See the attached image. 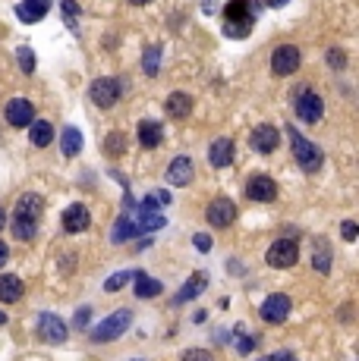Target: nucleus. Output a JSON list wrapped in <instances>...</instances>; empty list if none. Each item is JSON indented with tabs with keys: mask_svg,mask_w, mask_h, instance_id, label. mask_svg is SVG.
Instances as JSON below:
<instances>
[{
	"mask_svg": "<svg viewBox=\"0 0 359 361\" xmlns=\"http://www.w3.org/2000/svg\"><path fill=\"white\" fill-rule=\"evenodd\" d=\"M3 324H7V314H3V311H0V327H3Z\"/></svg>",
	"mask_w": 359,
	"mask_h": 361,
	"instance_id": "nucleus-45",
	"label": "nucleus"
},
{
	"mask_svg": "<svg viewBox=\"0 0 359 361\" xmlns=\"http://www.w3.org/2000/svg\"><path fill=\"white\" fill-rule=\"evenodd\" d=\"M193 242H195V248H199V251H211V245H215V242H211V236H205V233H195Z\"/></svg>",
	"mask_w": 359,
	"mask_h": 361,
	"instance_id": "nucleus-38",
	"label": "nucleus"
},
{
	"mask_svg": "<svg viewBox=\"0 0 359 361\" xmlns=\"http://www.w3.org/2000/svg\"><path fill=\"white\" fill-rule=\"evenodd\" d=\"M265 3H268V7H274V10H281V7H287L290 0H265Z\"/></svg>",
	"mask_w": 359,
	"mask_h": 361,
	"instance_id": "nucleus-42",
	"label": "nucleus"
},
{
	"mask_svg": "<svg viewBox=\"0 0 359 361\" xmlns=\"http://www.w3.org/2000/svg\"><path fill=\"white\" fill-rule=\"evenodd\" d=\"M183 361H211V355L205 349H189V352H183Z\"/></svg>",
	"mask_w": 359,
	"mask_h": 361,
	"instance_id": "nucleus-36",
	"label": "nucleus"
},
{
	"mask_svg": "<svg viewBox=\"0 0 359 361\" xmlns=\"http://www.w3.org/2000/svg\"><path fill=\"white\" fill-rule=\"evenodd\" d=\"M54 0H23L19 7H16V16L23 19V23H38V19H45L47 10H51Z\"/></svg>",
	"mask_w": 359,
	"mask_h": 361,
	"instance_id": "nucleus-18",
	"label": "nucleus"
},
{
	"mask_svg": "<svg viewBox=\"0 0 359 361\" xmlns=\"http://www.w3.org/2000/svg\"><path fill=\"white\" fill-rule=\"evenodd\" d=\"M3 117H7V123L16 126V129H29L32 119H35V107H32V101H25V97H13V101H7V107H3Z\"/></svg>",
	"mask_w": 359,
	"mask_h": 361,
	"instance_id": "nucleus-9",
	"label": "nucleus"
},
{
	"mask_svg": "<svg viewBox=\"0 0 359 361\" xmlns=\"http://www.w3.org/2000/svg\"><path fill=\"white\" fill-rule=\"evenodd\" d=\"M133 280H135V295H139V299H155V295L164 289L161 280H155V277H149V273H142V270H135Z\"/></svg>",
	"mask_w": 359,
	"mask_h": 361,
	"instance_id": "nucleus-24",
	"label": "nucleus"
},
{
	"mask_svg": "<svg viewBox=\"0 0 359 361\" xmlns=\"http://www.w3.org/2000/svg\"><path fill=\"white\" fill-rule=\"evenodd\" d=\"M233 157H237V148H233V141H230V139H217V141H211V148H208V161H211V167L224 170V167H230V163H233Z\"/></svg>",
	"mask_w": 359,
	"mask_h": 361,
	"instance_id": "nucleus-16",
	"label": "nucleus"
},
{
	"mask_svg": "<svg viewBox=\"0 0 359 361\" xmlns=\"http://www.w3.org/2000/svg\"><path fill=\"white\" fill-rule=\"evenodd\" d=\"M129 220L135 223V229H139V233H151V229H161V226H164V223H167V217L161 214L157 207L142 205V207H139V211H135L133 217H129Z\"/></svg>",
	"mask_w": 359,
	"mask_h": 361,
	"instance_id": "nucleus-13",
	"label": "nucleus"
},
{
	"mask_svg": "<svg viewBox=\"0 0 359 361\" xmlns=\"http://www.w3.org/2000/svg\"><path fill=\"white\" fill-rule=\"evenodd\" d=\"M299 261V245L293 239H277L271 242L268 248V264L277 267V270H284V267H293Z\"/></svg>",
	"mask_w": 359,
	"mask_h": 361,
	"instance_id": "nucleus-5",
	"label": "nucleus"
},
{
	"mask_svg": "<svg viewBox=\"0 0 359 361\" xmlns=\"http://www.w3.org/2000/svg\"><path fill=\"white\" fill-rule=\"evenodd\" d=\"M205 217H208L211 226L227 229V226H233V220H237V205H233L230 198H215L208 205V211H205Z\"/></svg>",
	"mask_w": 359,
	"mask_h": 361,
	"instance_id": "nucleus-10",
	"label": "nucleus"
},
{
	"mask_svg": "<svg viewBox=\"0 0 359 361\" xmlns=\"http://www.w3.org/2000/svg\"><path fill=\"white\" fill-rule=\"evenodd\" d=\"M133 280V270H123V273H113L111 280L105 283V292H117V289H123L127 283Z\"/></svg>",
	"mask_w": 359,
	"mask_h": 361,
	"instance_id": "nucleus-32",
	"label": "nucleus"
},
{
	"mask_svg": "<svg viewBox=\"0 0 359 361\" xmlns=\"http://www.w3.org/2000/svg\"><path fill=\"white\" fill-rule=\"evenodd\" d=\"M123 151H127V135H123V132H111V135H107V139H105V154L107 157H120Z\"/></svg>",
	"mask_w": 359,
	"mask_h": 361,
	"instance_id": "nucleus-28",
	"label": "nucleus"
},
{
	"mask_svg": "<svg viewBox=\"0 0 359 361\" xmlns=\"http://www.w3.org/2000/svg\"><path fill=\"white\" fill-rule=\"evenodd\" d=\"M237 349H239L243 355L252 352V349H255V339H252V336H243V333H237Z\"/></svg>",
	"mask_w": 359,
	"mask_h": 361,
	"instance_id": "nucleus-37",
	"label": "nucleus"
},
{
	"mask_svg": "<svg viewBox=\"0 0 359 361\" xmlns=\"http://www.w3.org/2000/svg\"><path fill=\"white\" fill-rule=\"evenodd\" d=\"M287 135L293 139V157H296L299 167L306 170V173H315V170L322 167V163H325V154L318 151V145H315V141L303 139V135H299L296 129H293V126L287 129Z\"/></svg>",
	"mask_w": 359,
	"mask_h": 361,
	"instance_id": "nucleus-3",
	"label": "nucleus"
},
{
	"mask_svg": "<svg viewBox=\"0 0 359 361\" xmlns=\"http://www.w3.org/2000/svg\"><path fill=\"white\" fill-rule=\"evenodd\" d=\"M315 270H318V273L331 270V251H328V242H325V239L315 242Z\"/></svg>",
	"mask_w": 359,
	"mask_h": 361,
	"instance_id": "nucleus-29",
	"label": "nucleus"
},
{
	"mask_svg": "<svg viewBox=\"0 0 359 361\" xmlns=\"http://www.w3.org/2000/svg\"><path fill=\"white\" fill-rule=\"evenodd\" d=\"M259 361H296V355H290V352H274V355H265V358H259Z\"/></svg>",
	"mask_w": 359,
	"mask_h": 361,
	"instance_id": "nucleus-40",
	"label": "nucleus"
},
{
	"mask_svg": "<svg viewBox=\"0 0 359 361\" xmlns=\"http://www.w3.org/2000/svg\"><path fill=\"white\" fill-rule=\"evenodd\" d=\"M322 113H325L322 97L315 95V91H309V89H299V95H296V117L303 119V123H318Z\"/></svg>",
	"mask_w": 359,
	"mask_h": 361,
	"instance_id": "nucleus-7",
	"label": "nucleus"
},
{
	"mask_svg": "<svg viewBox=\"0 0 359 361\" xmlns=\"http://www.w3.org/2000/svg\"><path fill=\"white\" fill-rule=\"evenodd\" d=\"M328 63H331L334 69H344V67H347L344 51H337V47H331V51H328Z\"/></svg>",
	"mask_w": 359,
	"mask_h": 361,
	"instance_id": "nucleus-35",
	"label": "nucleus"
},
{
	"mask_svg": "<svg viewBox=\"0 0 359 361\" xmlns=\"http://www.w3.org/2000/svg\"><path fill=\"white\" fill-rule=\"evenodd\" d=\"M7 226V211H3V207H0V229Z\"/></svg>",
	"mask_w": 359,
	"mask_h": 361,
	"instance_id": "nucleus-43",
	"label": "nucleus"
},
{
	"mask_svg": "<svg viewBox=\"0 0 359 361\" xmlns=\"http://www.w3.org/2000/svg\"><path fill=\"white\" fill-rule=\"evenodd\" d=\"M340 236H344L347 242H353V239H356V223H353V220H347L344 226H340Z\"/></svg>",
	"mask_w": 359,
	"mask_h": 361,
	"instance_id": "nucleus-39",
	"label": "nucleus"
},
{
	"mask_svg": "<svg viewBox=\"0 0 359 361\" xmlns=\"http://www.w3.org/2000/svg\"><path fill=\"white\" fill-rule=\"evenodd\" d=\"M167 179L173 185H189L193 183V161L189 157H173L171 167H167Z\"/></svg>",
	"mask_w": 359,
	"mask_h": 361,
	"instance_id": "nucleus-20",
	"label": "nucleus"
},
{
	"mask_svg": "<svg viewBox=\"0 0 359 361\" xmlns=\"http://www.w3.org/2000/svg\"><path fill=\"white\" fill-rule=\"evenodd\" d=\"M89 223H91V217H89V207L85 205H69L67 211H63V229L67 233H85L89 229Z\"/></svg>",
	"mask_w": 359,
	"mask_h": 361,
	"instance_id": "nucleus-14",
	"label": "nucleus"
},
{
	"mask_svg": "<svg viewBox=\"0 0 359 361\" xmlns=\"http://www.w3.org/2000/svg\"><path fill=\"white\" fill-rule=\"evenodd\" d=\"M142 69L145 75H157V69H161V47H145V57H142Z\"/></svg>",
	"mask_w": 359,
	"mask_h": 361,
	"instance_id": "nucleus-30",
	"label": "nucleus"
},
{
	"mask_svg": "<svg viewBox=\"0 0 359 361\" xmlns=\"http://www.w3.org/2000/svg\"><path fill=\"white\" fill-rule=\"evenodd\" d=\"M60 148H63V154L67 157H76L83 151V129H76V126H67L63 132H60Z\"/></svg>",
	"mask_w": 359,
	"mask_h": 361,
	"instance_id": "nucleus-25",
	"label": "nucleus"
},
{
	"mask_svg": "<svg viewBox=\"0 0 359 361\" xmlns=\"http://www.w3.org/2000/svg\"><path fill=\"white\" fill-rule=\"evenodd\" d=\"M133 236H139V229H135V223L129 220V214L117 217V226H113V233H111L113 242H127V239H133Z\"/></svg>",
	"mask_w": 359,
	"mask_h": 361,
	"instance_id": "nucleus-27",
	"label": "nucleus"
},
{
	"mask_svg": "<svg viewBox=\"0 0 359 361\" xmlns=\"http://www.w3.org/2000/svg\"><path fill=\"white\" fill-rule=\"evenodd\" d=\"M7 258H10V248H7V242H0V267L7 264Z\"/></svg>",
	"mask_w": 359,
	"mask_h": 361,
	"instance_id": "nucleus-41",
	"label": "nucleus"
},
{
	"mask_svg": "<svg viewBox=\"0 0 359 361\" xmlns=\"http://www.w3.org/2000/svg\"><path fill=\"white\" fill-rule=\"evenodd\" d=\"M246 195L252 201H274L277 198V183L271 176H252L246 183Z\"/></svg>",
	"mask_w": 359,
	"mask_h": 361,
	"instance_id": "nucleus-15",
	"label": "nucleus"
},
{
	"mask_svg": "<svg viewBox=\"0 0 359 361\" xmlns=\"http://www.w3.org/2000/svg\"><path fill=\"white\" fill-rule=\"evenodd\" d=\"M23 292H25V286H23V280H19V277H13V273L0 277V302L13 305V302H19V299H23Z\"/></svg>",
	"mask_w": 359,
	"mask_h": 361,
	"instance_id": "nucleus-21",
	"label": "nucleus"
},
{
	"mask_svg": "<svg viewBox=\"0 0 359 361\" xmlns=\"http://www.w3.org/2000/svg\"><path fill=\"white\" fill-rule=\"evenodd\" d=\"M259 16V3L255 0H230L224 7V35L227 38H246L252 32V23Z\"/></svg>",
	"mask_w": 359,
	"mask_h": 361,
	"instance_id": "nucleus-1",
	"label": "nucleus"
},
{
	"mask_svg": "<svg viewBox=\"0 0 359 361\" xmlns=\"http://www.w3.org/2000/svg\"><path fill=\"white\" fill-rule=\"evenodd\" d=\"M67 324L60 321L57 314H51V311H45V314L38 317V336L45 339V342H51V346H60V342H67Z\"/></svg>",
	"mask_w": 359,
	"mask_h": 361,
	"instance_id": "nucleus-8",
	"label": "nucleus"
},
{
	"mask_svg": "<svg viewBox=\"0 0 359 361\" xmlns=\"http://www.w3.org/2000/svg\"><path fill=\"white\" fill-rule=\"evenodd\" d=\"M277 141H281V132H277L274 126H259L252 132V148L259 154H271L277 148Z\"/></svg>",
	"mask_w": 359,
	"mask_h": 361,
	"instance_id": "nucleus-19",
	"label": "nucleus"
},
{
	"mask_svg": "<svg viewBox=\"0 0 359 361\" xmlns=\"http://www.w3.org/2000/svg\"><path fill=\"white\" fill-rule=\"evenodd\" d=\"M129 3H135V7H142V3H151V0H129Z\"/></svg>",
	"mask_w": 359,
	"mask_h": 361,
	"instance_id": "nucleus-44",
	"label": "nucleus"
},
{
	"mask_svg": "<svg viewBox=\"0 0 359 361\" xmlns=\"http://www.w3.org/2000/svg\"><path fill=\"white\" fill-rule=\"evenodd\" d=\"M45 214V201H41V195H23L19 198V205H16V220H25V223H35L38 226V217Z\"/></svg>",
	"mask_w": 359,
	"mask_h": 361,
	"instance_id": "nucleus-12",
	"label": "nucleus"
},
{
	"mask_svg": "<svg viewBox=\"0 0 359 361\" xmlns=\"http://www.w3.org/2000/svg\"><path fill=\"white\" fill-rule=\"evenodd\" d=\"M299 67H303V57H299V51L293 45L274 47V54H271V69H274V75H293Z\"/></svg>",
	"mask_w": 359,
	"mask_h": 361,
	"instance_id": "nucleus-6",
	"label": "nucleus"
},
{
	"mask_svg": "<svg viewBox=\"0 0 359 361\" xmlns=\"http://www.w3.org/2000/svg\"><path fill=\"white\" fill-rule=\"evenodd\" d=\"M129 324H133V311L129 308L113 311L111 317H105V321L91 330V342H113L117 336H123V333L129 330Z\"/></svg>",
	"mask_w": 359,
	"mask_h": 361,
	"instance_id": "nucleus-2",
	"label": "nucleus"
},
{
	"mask_svg": "<svg viewBox=\"0 0 359 361\" xmlns=\"http://www.w3.org/2000/svg\"><path fill=\"white\" fill-rule=\"evenodd\" d=\"M208 289V273H202V270H195L193 277H189L183 286H180V295H177V305H183V302H193V299H199V295Z\"/></svg>",
	"mask_w": 359,
	"mask_h": 361,
	"instance_id": "nucleus-17",
	"label": "nucleus"
},
{
	"mask_svg": "<svg viewBox=\"0 0 359 361\" xmlns=\"http://www.w3.org/2000/svg\"><path fill=\"white\" fill-rule=\"evenodd\" d=\"M60 10H63V19H67L69 29H76V19H79V3H76V0H63V3H60Z\"/></svg>",
	"mask_w": 359,
	"mask_h": 361,
	"instance_id": "nucleus-33",
	"label": "nucleus"
},
{
	"mask_svg": "<svg viewBox=\"0 0 359 361\" xmlns=\"http://www.w3.org/2000/svg\"><path fill=\"white\" fill-rule=\"evenodd\" d=\"M16 60H19V69H23V73H35V54H32V47H19V51H16Z\"/></svg>",
	"mask_w": 359,
	"mask_h": 361,
	"instance_id": "nucleus-31",
	"label": "nucleus"
},
{
	"mask_svg": "<svg viewBox=\"0 0 359 361\" xmlns=\"http://www.w3.org/2000/svg\"><path fill=\"white\" fill-rule=\"evenodd\" d=\"M287 314H290V299H287L284 292H274L265 299L262 305V317L268 321V324H284Z\"/></svg>",
	"mask_w": 359,
	"mask_h": 361,
	"instance_id": "nucleus-11",
	"label": "nucleus"
},
{
	"mask_svg": "<svg viewBox=\"0 0 359 361\" xmlns=\"http://www.w3.org/2000/svg\"><path fill=\"white\" fill-rule=\"evenodd\" d=\"M89 317H91V308H79L73 317V327L76 330H85V327H89Z\"/></svg>",
	"mask_w": 359,
	"mask_h": 361,
	"instance_id": "nucleus-34",
	"label": "nucleus"
},
{
	"mask_svg": "<svg viewBox=\"0 0 359 361\" xmlns=\"http://www.w3.org/2000/svg\"><path fill=\"white\" fill-rule=\"evenodd\" d=\"M161 139H164V129H161L155 119H142V123H139V141H142V148H157Z\"/></svg>",
	"mask_w": 359,
	"mask_h": 361,
	"instance_id": "nucleus-26",
	"label": "nucleus"
},
{
	"mask_svg": "<svg viewBox=\"0 0 359 361\" xmlns=\"http://www.w3.org/2000/svg\"><path fill=\"white\" fill-rule=\"evenodd\" d=\"M89 97L101 107V110H107V107H113V104L120 101V82L111 79V75H101V79L91 82Z\"/></svg>",
	"mask_w": 359,
	"mask_h": 361,
	"instance_id": "nucleus-4",
	"label": "nucleus"
},
{
	"mask_svg": "<svg viewBox=\"0 0 359 361\" xmlns=\"http://www.w3.org/2000/svg\"><path fill=\"white\" fill-rule=\"evenodd\" d=\"M193 113V97L186 95V91H173L171 97H167V117L173 119H183Z\"/></svg>",
	"mask_w": 359,
	"mask_h": 361,
	"instance_id": "nucleus-22",
	"label": "nucleus"
},
{
	"mask_svg": "<svg viewBox=\"0 0 359 361\" xmlns=\"http://www.w3.org/2000/svg\"><path fill=\"white\" fill-rule=\"evenodd\" d=\"M29 141L35 148H47L54 141V126L51 123H45V119H32V126H29Z\"/></svg>",
	"mask_w": 359,
	"mask_h": 361,
	"instance_id": "nucleus-23",
	"label": "nucleus"
}]
</instances>
